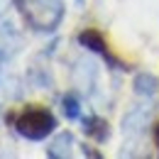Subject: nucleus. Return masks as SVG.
<instances>
[{
	"mask_svg": "<svg viewBox=\"0 0 159 159\" xmlns=\"http://www.w3.org/2000/svg\"><path fill=\"white\" fill-rule=\"evenodd\" d=\"M27 25L37 32H52L59 27L64 17V2L61 0H17Z\"/></svg>",
	"mask_w": 159,
	"mask_h": 159,
	"instance_id": "obj_1",
	"label": "nucleus"
},
{
	"mask_svg": "<svg viewBox=\"0 0 159 159\" xmlns=\"http://www.w3.org/2000/svg\"><path fill=\"white\" fill-rule=\"evenodd\" d=\"M54 127H57V120L44 108H27L20 118L15 120V130L25 139H34V142H39L47 135H52Z\"/></svg>",
	"mask_w": 159,
	"mask_h": 159,
	"instance_id": "obj_2",
	"label": "nucleus"
},
{
	"mask_svg": "<svg viewBox=\"0 0 159 159\" xmlns=\"http://www.w3.org/2000/svg\"><path fill=\"white\" fill-rule=\"evenodd\" d=\"M79 42L86 47V49H91V52H96V54H100V57H105L108 61H113L110 54H108V44H105L103 37H100L98 30H83V32L79 34Z\"/></svg>",
	"mask_w": 159,
	"mask_h": 159,
	"instance_id": "obj_3",
	"label": "nucleus"
},
{
	"mask_svg": "<svg viewBox=\"0 0 159 159\" xmlns=\"http://www.w3.org/2000/svg\"><path fill=\"white\" fill-rule=\"evenodd\" d=\"M71 147H74V135H71V132H61V135H57L54 142L49 144L47 154L52 159H66V157H71Z\"/></svg>",
	"mask_w": 159,
	"mask_h": 159,
	"instance_id": "obj_4",
	"label": "nucleus"
},
{
	"mask_svg": "<svg viewBox=\"0 0 159 159\" xmlns=\"http://www.w3.org/2000/svg\"><path fill=\"white\" fill-rule=\"evenodd\" d=\"M86 127V135H91L93 139H98V142H105L108 139V122L103 118H88L86 122H83Z\"/></svg>",
	"mask_w": 159,
	"mask_h": 159,
	"instance_id": "obj_5",
	"label": "nucleus"
},
{
	"mask_svg": "<svg viewBox=\"0 0 159 159\" xmlns=\"http://www.w3.org/2000/svg\"><path fill=\"white\" fill-rule=\"evenodd\" d=\"M154 91H157V79L154 76H149V74H137L135 76V93L137 96H154Z\"/></svg>",
	"mask_w": 159,
	"mask_h": 159,
	"instance_id": "obj_6",
	"label": "nucleus"
},
{
	"mask_svg": "<svg viewBox=\"0 0 159 159\" xmlns=\"http://www.w3.org/2000/svg\"><path fill=\"white\" fill-rule=\"evenodd\" d=\"M61 105H64V115L69 120H76L81 115V105H79V100H76V96H64Z\"/></svg>",
	"mask_w": 159,
	"mask_h": 159,
	"instance_id": "obj_7",
	"label": "nucleus"
},
{
	"mask_svg": "<svg viewBox=\"0 0 159 159\" xmlns=\"http://www.w3.org/2000/svg\"><path fill=\"white\" fill-rule=\"evenodd\" d=\"M154 139H157V147H159V125H154Z\"/></svg>",
	"mask_w": 159,
	"mask_h": 159,
	"instance_id": "obj_8",
	"label": "nucleus"
},
{
	"mask_svg": "<svg viewBox=\"0 0 159 159\" xmlns=\"http://www.w3.org/2000/svg\"><path fill=\"white\" fill-rule=\"evenodd\" d=\"M5 7H7V0H0V12H2Z\"/></svg>",
	"mask_w": 159,
	"mask_h": 159,
	"instance_id": "obj_9",
	"label": "nucleus"
}]
</instances>
